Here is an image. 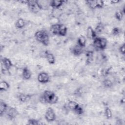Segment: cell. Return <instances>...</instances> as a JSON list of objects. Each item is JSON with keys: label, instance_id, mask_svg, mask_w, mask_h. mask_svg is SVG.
Masks as SVG:
<instances>
[{"label": "cell", "instance_id": "cb8c5ba5", "mask_svg": "<svg viewBox=\"0 0 125 125\" xmlns=\"http://www.w3.org/2000/svg\"><path fill=\"white\" fill-rule=\"evenodd\" d=\"M104 114L105 117H106L107 119H110L112 117V113L111 109L108 107H106L104 109Z\"/></svg>", "mask_w": 125, "mask_h": 125}, {"label": "cell", "instance_id": "d4e9b609", "mask_svg": "<svg viewBox=\"0 0 125 125\" xmlns=\"http://www.w3.org/2000/svg\"><path fill=\"white\" fill-rule=\"evenodd\" d=\"M86 3L87 4L88 6L91 9L96 8V0H87Z\"/></svg>", "mask_w": 125, "mask_h": 125}, {"label": "cell", "instance_id": "4316f807", "mask_svg": "<svg viewBox=\"0 0 125 125\" xmlns=\"http://www.w3.org/2000/svg\"><path fill=\"white\" fill-rule=\"evenodd\" d=\"M74 112H75L76 114H78V115H81V114H82L83 113V107H82L81 105H79V106L75 109V110L74 111Z\"/></svg>", "mask_w": 125, "mask_h": 125}, {"label": "cell", "instance_id": "7402d4cb", "mask_svg": "<svg viewBox=\"0 0 125 125\" xmlns=\"http://www.w3.org/2000/svg\"><path fill=\"white\" fill-rule=\"evenodd\" d=\"M124 16V13L121 10H118L115 12V18L118 21L122 20Z\"/></svg>", "mask_w": 125, "mask_h": 125}, {"label": "cell", "instance_id": "484cf974", "mask_svg": "<svg viewBox=\"0 0 125 125\" xmlns=\"http://www.w3.org/2000/svg\"><path fill=\"white\" fill-rule=\"evenodd\" d=\"M103 84L106 87H109L112 85V83L109 79H105L103 82Z\"/></svg>", "mask_w": 125, "mask_h": 125}, {"label": "cell", "instance_id": "f546056e", "mask_svg": "<svg viewBox=\"0 0 125 125\" xmlns=\"http://www.w3.org/2000/svg\"><path fill=\"white\" fill-rule=\"evenodd\" d=\"M112 34L114 35H118L120 33V30L118 27H115L112 29Z\"/></svg>", "mask_w": 125, "mask_h": 125}, {"label": "cell", "instance_id": "3957f363", "mask_svg": "<svg viewBox=\"0 0 125 125\" xmlns=\"http://www.w3.org/2000/svg\"><path fill=\"white\" fill-rule=\"evenodd\" d=\"M107 43V40L104 38L96 37L93 40V46L98 49H104L106 47Z\"/></svg>", "mask_w": 125, "mask_h": 125}, {"label": "cell", "instance_id": "1f68e13d", "mask_svg": "<svg viewBox=\"0 0 125 125\" xmlns=\"http://www.w3.org/2000/svg\"><path fill=\"white\" fill-rule=\"evenodd\" d=\"M119 2H120V1L118 0H111V1H110V2L112 4H117Z\"/></svg>", "mask_w": 125, "mask_h": 125}, {"label": "cell", "instance_id": "7c38bea8", "mask_svg": "<svg viewBox=\"0 0 125 125\" xmlns=\"http://www.w3.org/2000/svg\"><path fill=\"white\" fill-rule=\"evenodd\" d=\"M83 47L79 46L78 44H76L75 45L72 50V52L73 54L75 56H79L82 54L83 52Z\"/></svg>", "mask_w": 125, "mask_h": 125}, {"label": "cell", "instance_id": "6da1fadb", "mask_svg": "<svg viewBox=\"0 0 125 125\" xmlns=\"http://www.w3.org/2000/svg\"><path fill=\"white\" fill-rule=\"evenodd\" d=\"M58 100V96L52 91L45 90L40 98V101L43 103L54 104Z\"/></svg>", "mask_w": 125, "mask_h": 125}, {"label": "cell", "instance_id": "ac0fdd59", "mask_svg": "<svg viewBox=\"0 0 125 125\" xmlns=\"http://www.w3.org/2000/svg\"><path fill=\"white\" fill-rule=\"evenodd\" d=\"M8 108L7 105L4 102L1 101L0 103V115L2 116L4 113H5Z\"/></svg>", "mask_w": 125, "mask_h": 125}, {"label": "cell", "instance_id": "9a60e30c", "mask_svg": "<svg viewBox=\"0 0 125 125\" xmlns=\"http://www.w3.org/2000/svg\"><path fill=\"white\" fill-rule=\"evenodd\" d=\"M67 33V27L62 24H60L58 35L60 36H64Z\"/></svg>", "mask_w": 125, "mask_h": 125}, {"label": "cell", "instance_id": "f1b7e54d", "mask_svg": "<svg viewBox=\"0 0 125 125\" xmlns=\"http://www.w3.org/2000/svg\"><path fill=\"white\" fill-rule=\"evenodd\" d=\"M28 125H38L39 123L38 122V121L35 119H29L28 121Z\"/></svg>", "mask_w": 125, "mask_h": 125}, {"label": "cell", "instance_id": "ffe728a7", "mask_svg": "<svg viewBox=\"0 0 125 125\" xmlns=\"http://www.w3.org/2000/svg\"><path fill=\"white\" fill-rule=\"evenodd\" d=\"M9 88V84L6 81H2L0 83V89L1 91H6Z\"/></svg>", "mask_w": 125, "mask_h": 125}, {"label": "cell", "instance_id": "8992f818", "mask_svg": "<svg viewBox=\"0 0 125 125\" xmlns=\"http://www.w3.org/2000/svg\"><path fill=\"white\" fill-rule=\"evenodd\" d=\"M38 81L41 83H45L49 82V76L48 74L44 72H42L40 73L38 75Z\"/></svg>", "mask_w": 125, "mask_h": 125}, {"label": "cell", "instance_id": "d6986e66", "mask_svg": "<svg viewBox=\"0 0 125 125\" xmlns=\"http://www.w3.org/2000/svg\"><path fill=\"white\" fill-rule=\"evenodd\" d=\"M25 25V22L24 20L23 19L20 18L15 23V26L17 28L21 29L23 27H24Z\"/></svg>", "mask_w": 125, "mask_h": 125}, {"label": "cell", "instance_id": "9c48e42d", "mask_svg": "<svg viewBox=\"0 0 125 125\" xmlns=\"http://www.w3.org/2000/svg\"><path fill=\"white\" fill-rule=\"evenodd\" d=\"M86 33L87 38L89 39L94 40L95 38H96V33L95 32V30L93 29L91 26H88L87 28Z\"/></svg>", "mask_w": 125, "mask_h": 125}, {"label": "cell", "instance_id": "603a6c76", "mask_svg": "<svg viewBox=\"0 0 125 125\" xmlns=\"http://www.w3.org/2000/svg\"><path fill=\"white\" fill-rule=\"evenodd\" d=\"M19 100L21 102H25L27 101H28V99L30 98V97H29L28 95H25L24 94H20V95L18 96Z\"/></svg>", "mask_w": 125, "mask_h": 125}, {"label": "cell", "instance_id": "8fae6325", "mask_svg": "<svg viewBox=\"0 0 125 125\" xmlns=\"http://www.w3.org/2000/svg\"><path fill=\"white\" fill-rule=\"evenodd\" d=\"M45 57L47 62L50 64H54L55 62V58L54 55L50 52L46 51L45 52Z\"/></svg>", "mask_w": 125, "mask_h": 125}, {"label": "cell", "instance_id": "83f0119b", "mask_svg": "<svg viewBox=\"0 0 125 125\" xmlns=\"http://www.w3.org/2000/svg\"><path fill=\"white\" fill-rule=\"evenodd\" d=\"M96 8H101L104 6V1L102 0H96Z\"/></svg>", "mask_w": 125, "mask_h": 125}, {"label": "cell", "instance_id": "4fadbf2b", "mask_svg": "<svg viewBox=\"0 0 125 125\" xmlns=\"http://www.w3.org/2000/svg\"><path fill=\"white\" fill-rule=\"evenodd\" d=\"M63 2L64 1L62 0H54L50 2V5L55 9H58L62 5Z\"/></svg>", "mask_w": 125, "mask_h": 125}, {"label": "cell", "instance_id": "e0dca14e", "mask_svg": "<svg viewBox=\"0 0 125 125\" xmlns=\"http://www.w3.org/2000/svg\"><path fill=\"white\" fill-rule=\"evenodd\" d=\"M86 42V40L85 37L83 36H81L78 39L77 44H78L79 46L82 47H83L85 46Z\"/></svg>", "mask_w": 125, "mask_h": 125}, {"label": "cell", "instance_id": "44dd1931", "mask_svg": "<svg viewBox=\"0 0 125 125\" xmlns=\"http://www.w3.org/2000/svg\"><path fill=\"white\" fill-rule=\"evenodd\" d=\"M104 30V26L102 22L98 23L95 28V31L96 33H101Z\"/></svg>", "mask_w": 125, "mask_h": 125}, {"label": "cell", "instance_id": "7a4b0ae2", "mask_svg": "<svg viewBox=\"0 0 125 125\" xmlns=\"http://www.w3.org/2000/svg\"><path fill=\"white\" fill-rule=\"evenodd\" d=\"M35 37L37 41L41 42L43 45L47 46L49 42V38L48 33L44 30L37 31L35 34Z\"/></svg>", "mask_w": 125, "mask_h": 125}, {"label": "cell", "instance_id": "5b68a950", "mask_svg": "<svg viewBox=\"0 0 125 125\" xmlns=\"http://www.w3.org/2000/svg\"><path fill=\"white\" fill-rule=\"evenodd\" d=\"M27 4L29 9L32 12L37 13L41 9L37 3V0L27 1Z\"/></svg>", "mask_w": 125, "mask_h": 125}, {"label": "cell", "instance_id": "277c9868", "mask_svg": "<svg viewBox=\"0 0 125 125\" xmlns=\"http://www.w3.org/2000/svg\"><path fill=\"white\" fill-rule=\"evenodd\" d=\"M44 117L46 120L48 122L55 121L56 119V114L54 110L51 107L47 108L45 111Z\"/></svg>", "mask_w": 125, "mask_h": 125}, {"label": "cell", "instance_id": "2e32d148", "mask_svg": "<svg viewBox=\"0 0 125 125\" xmlns=\"http://www.w3.org/2000/svg\"><path fill=\"white\" fill-rule=\"evenodd\" d=\"M79 106V104L73 101H70L67 104L68 108L74 111Z\"/></svg>", "mask_w": 125, "mask_h": 125}, {"label": "cell", "instance_id": "52a82bcc", "mask_svg": "<svg viewBox=\"0 0 125 125\" xmlns=\"http://www.w3.org/2000/svg\"><path fill=\"white\" fill-rule=\"evenodd\" d=\"M6 114L7 117L8 118V119L10 120H12L14 119L18 114V112L16 110V108L14 107H9L8 108L6 111Z\"/></svg>", "mask_w": 125, "mask_h": 125}, {"label": "cell", "instance_id": "30bf717a", "mask_svg": "<svg viewBox=\"0 0 125 125\" xmlns=\"http://www.w3.org/2000/svg\"><path fill=\"white\" fill-rule=\"evenodd\" d=\"M21 76L24 80H29L31 77V72L27 67H25L22 69Z\"/></svg>", "mask_w": 125, "mask_h": 125}, {"label": "cell", "instance_id": "5bb4252c", "mask_svg": "<svg viewBox=\"0 0 125 125\" xmlns=\"http://www.w3.org/2000/svg\"><path fill=\"white\" fill-rule=\"evenodd\" d=\"M60 24H54L51 25L50 28V31L52 35H58Z\"/></svg>", "mask_w": 125, "mask_h": 125}, {"label": "cell", "instance_id": "4dcf8cb0", "mask_svg": "<svg viewBox=\"0 0 125 125\" xmlns=\"http://www.w3.org/2000/svg\"><path fill=\"white\" fill-rule=\"evenodd\" d=\"M119 51L121 53V54H122V55H125V44L123 43V44H122L120 47H119Z\"/></svg>", "mask_w": 125, "mask_h": 125}, {"label": "cell", "instance_id": "ba28073f", "mask_svg": "<svg viewBox=\"0 0 125 125\" xmlns=\"http://www.w3.org/2000/svg\"><path fill=\"white\" fill-rule=\"evenodd\" d=\"M1 65L8 72L9 70L13 66L11 61L7 58H3L1 59Z\"/></svg>", "mask_w": 125, "mask_h": 125}]
</instances>
